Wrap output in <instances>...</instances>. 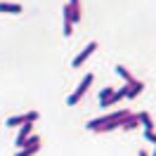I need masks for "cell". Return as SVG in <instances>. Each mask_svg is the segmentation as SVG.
Wrapping results in <instances>:
<instances>
[{"label":"cell","mask_w":156,"mask_h":156,"mask_svg":"<svg viewBox=\"0 0 156 156\" xmlns=\"http://www.w3.org/2000/svg\"><path fill=\"white\" fill-rule=\"evenodd\" d=\"M123 97H128V85H123L121 90H116V92H114V95H111V97H109L107 102L102 104V107H111V104H116V102H121Z\"/></svg>","instance_id":"obj_7"},{"label":"cell","mask_w":156,"mask_h":156,"mask_svg":"<svg viewBox=\"0 0 156 156\" xmlns=\"http://www.w3.org/2000/svg\"><path fill=\"white\" fill-rule=\"evenodd\" d=\"M33 135V123H24V126L19 128V135H17V140H14V142H17V147H24V142H26V140H29V137Z\"/></svg>","instance_id":"obj_4"},{"label":"cell","mask_w":156,"mask_h":156,"mask_svg":"<svg viewBox=\"0 0 156 156\" xmlns=\"http://www.w3.org/2000/svg\"><path fill=\"white\" fill-rule=\"evenodd\" d=\"M92 80H95V76H92V73H85V76H83V80L78 83L76 92H73V95H71V97L66 99V102H69V104H71V107H73V104H78V102H80V97H83V95L88 92V88H90V85H92Z\"/></svg>","instance_id":"obj_2"},{"label":"cell","mask_w":156,"mask_h":156,"mask_svg":"<svg viewBox=\"0 0 156 156\" xmlns=\"http://www.w3.org/2000/svg\"><path fill=\"white\" fill-rule=\"evenodd\" d=\"M24 123H29V121H26V114H21V116H12V118H7V123H5V126L7 128H14V126H24Z\"/></svg>","instance_id":"obj_12"},{"label":"cell","mask_w":156,"mask_h":156,"mask_svg":"<svg viewBox=\"0 0 156 156\" xmlns=\"http://www.w3.org/2000/svg\"><path fill=\"white\" fill-rule=\"evenodd\" d=\"M116 73H118L121 78H123V80H126V85H130V83H135V80H137V78L133 76V73H130V71H128L126 66H121V64L116 66Z\"/></svg>","instance_id":"obj_9"},{"label":"cell","mask_w":156,"mask_h":156,"mask_svg":"<svg viewBox=\"0 0 156 156\" xmlns=\"http://www.w3.org/2000/svg\"><path fill=\"white\" fill-rule=\"evenodd\" d=\"M95 50H97V43H95V40H92V43H88V45H85V48L80 50V52H78L76 57H73V66H80V64H83V62H85V59L90 57V55H92V52H95Z\"/></svg>","instance_id":"obj_3"},{"label":"cell","mask_w":156,"mask_h":156,"mask_svg":"<svg viewBox=\"0 0 156 156\" xmlns=\"http://www.w3.org/2000/svg\"><path fill=\"white\" fill-rule=\"evenodd\" d=\"M114 92H116L114 88H102V92H99V104H104V102H107V99L111 97Z\"/></svg>","instance_id":"obj_14"},{"label":"cell","mask_w":156,"mask_h":156,"mask_svg":"<svg viewBox=\"0 0 156 156\" xmlns=\"http://www.w3.org/2000/svg\"><path fill=\"white\" fill-rule=\"evenodd\" d=\"M0 12H5V14H21L24 7L19 2H0Z\"/></svg>","instance_id":"obj_6"},{"label":"cell","mask_w":156,"mask_h":156,"mask_svg":"<svg viewBox=\"0 0 156 156\" xmlns=\"http://www.w3.org/2000/svg\"><path fill=\"white\" fill-rule=\"evenodd\" d=\"M144 137L149 140V142H154V144H156V133H154V130H149V133H144Z\"/></svg>","instance_id":"obj_16"},{"label":"cell","mask_w":156,"mask_h":156,"mask_svg":"<svg viewBox=\"0 0 156 156\" xmlns=\"http://www.w3.org/2000/svg\"><path fill=\"white\" fill-rule=\"evenodd\" d=\"M69 10H71V21H73V24L83 19V10H80V0H69Z\"/></svg>","instance_id":"obj_5"},{"label":"cell","mask_w":156,"mask_h":156,"mask_svg":"<svg viewBox=\"0 0 156 156\" xmlns=\"http://www.w3.org/2000/svg\"><path fill=\"white\" fill-rule=\"evenodd\" d=\"M121 128H123V130H135V128H140V116H137V114H130V116L123 121Z\"/></svg>","instance_id":"obj_8"},{"label":"cell","mask_w":156,"mask_h":156,"mask_svg":"<svg viewBox=\"0 0 156 156\" xmlns=\"http://www.w3.org/2000/svg\"><path fill=\"white\" fill-rule=\"evenodd\" d=\"M26 121H29V123H36V121H38V111H29V114H26Z\"/></svg>","instance_id":"obj_15"},{"label":"cell","mask_w":156,"mask_h":156,"mask_svg":"<svg viewBox=\"0 0 156 156\" xmlns=\"http://www.w3.org/2000/svg\"><path fill=\"white\" fill-rule=\"evenodd\" d=\"M137 116H140V123H142V128H144V133H149V130H154V123H151V116H149L147 111H140Z\"/></svg>","instance_id":"obj_11"},{"label":"cell","mask_w":156,"mask_h":156,"mask_svg":"<svg viewBox=\"0 0 156 156\" xmlns=\"http://www.w3.org/2000/svg\"><path fill=\"white\" fill-rule=\"evenodd\" d=\"M128 116H130V111H128V109L111 111V114H107V116H102V118H92V121L88 123V130H92V133H99V128L109 126V123H116V121H126Z\"/></svg>","instance_id":"obj_1"},{"label":"cell","mask_w":156,"mask_h":156,"mask_svg":"<svg viewBox=\"0 0 156 156\" xmlns=\"http://www.w3.org/2000/svg\"><path fill=\"white\" fill-rule=\"evenodd\" d=\"M38 149L40 147H24V149H19L14 156H33V154H38Z\"/></svg>","instance_id":"obj_13"},{"label":"cell","mask_w":156,"mask_h":156,"mask_svg":"<svg viewBox=\"0 0 156 156\" xmlns=\"http://www.w3.org/2000/svg\"><path fill=\"white\" fill-rule=\"evenodd\" d=\"M140 156H149V154H147V151H140Z\"/></svg>","instance_id":"obj_17"},{"label":"cell","mask_w":156,"mask_h":156,"mask_svg":"<svg viewBox=\"0 0 156 156\" xmlns=\"http://www.w3.org/2000/svg\"><path fill=\"white\" fill-rule=\"evenodd\" d=\"M142 90H144V83H142V80H135V83H130V85H128V97H130V99L137 97Z\"/></svg>","instance_id":"obj_10"},{"label":"cell","mask_w":156,"mask_h":156,"mask_svg":"<svg viewBox=\"0 0 156 156\" xmlns=\"http://www.w3.org/2000/svg\"><path fill=\"white\" fill-rule=\"evenodd\" d=\"M151 156H156V149H154V154H151Z\"/></svg>","instance_id":"obj_18"}]
</instances>
